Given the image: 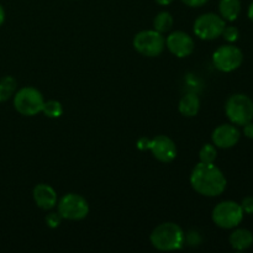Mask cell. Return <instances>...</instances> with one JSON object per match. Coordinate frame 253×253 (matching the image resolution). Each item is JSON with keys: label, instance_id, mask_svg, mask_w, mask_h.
<instances>
[{"label": "cell", "instance_id": "obj_8", "mask_svg": "<svg viewBox=\"0 0 253 253\" xmlns=\"http://www.w3.org/2000/svg\"><path fill=\"white\" fill-rule=\"evenodd\" d=\"M225 26H226L225 20L220 15L214 14V12H207V14L200 15L195 20L193 30L199 39L210 41V40H215L221 36Z\"/></svg>", "mask_w": 253, "mask_h": 253}, {"label": "cell", "instance_id": "obj_2", "mask_svg": "<svg viewBox=\"0 0 253 253\" xmlns=\"http://www.w3.org/2000/svg\"><path fill=\"white\" fill-rule=\"evenodd\" d=\"M151 244L160 251H175L184 244V232L174 222H165L156 227L150 236Z\"/></svg>", "mask_w": 253, "mask_h": 253}, {"label": "cell", "instance_id": "obj_13", "mask_svg": "<svg viewBox=\"0 0 253 253\" xmlns=\"http://www.w3.org/2000/svg\"><path fill=\"white\" fill-rule=\"evenodd\" d=\"M34 200L39 208L43 210H49L56 207L57 204V194L53 188L48 184H37L34 188Z\"/></svg>", "mask_w": 253, "mask_h": 253}, {"label": "cell", "instance_id": "obj_28", "mask_svg": "<svg viewBox=\"0 0 253 253\" xmlns=\"http://www.w3.org/2000/svg\"><path fill=\"white\" fill-rule=\"evenodd\" d=\"M174 0H156V2L160 5H169L170 2H173Z\"/></svg>", "mask_w": 253, "mask_h": 253}, {"label": "cell", "instance_id": "obj_11", "mask_svg": "<svg viewBox=\"0 0 253 253\" xmlns=\"http://www.w3.org/2000/svg\"><path fill=\"white\" fill-rule=\"evenodd\" d=\"M166 46L169 49L170 53L179 58L190 56L194 51V41L188 34L183 31L172 32L166 40Z\"/></svg>", "mask_w": 253, "mask_h": 253}, {"label": "cell", "instance_id": "obj_5", "mask_svg": "<svg viewBox=\"0 0 253 253\" xmlns=\"http://www.w3.org/2000/svg\"><path fill=\"white\" fill-rule=\"evenodd\" d=\"M245 212L241 205L232 200H226V202L219 203L214 208L211 217L216 226L230 230L235 229L241 224Z\"/></svg>", "mask_w": 253, "mask_h": 253}, {"label": "cell", "instance_id": "obj_3", "mask_svg": "<svg viewBox=\"0 0 253 253\" xmlns=\"http://www.w3.org/2000/svg\"><path fill=\"white\" fill-rule=\"evenodd\" d=\"M225 113L234 125L244 126L253 119L252 99L246 94H234L227 99Z\"/></svg>", "mask_w": 253, "mask_h": 253}, {"label": "cell", "instance_id": "obj_7", "mask_svg": "<svg viewBox=\"0 0 253 253\" xmlns=\"http://www.w3.org/2000/svg\"><path fill=\"white\" fill-rule=\"evenodd\" d=\"M133 48L146 57H157L166 47V39L156 30H145L133 37Z\"/></svg>", "mask_w": 253, "mask_h": 253}, {"label": "cell", "instance_id": "obj_27", "mask_svg": "<svg viewBox=\"0 0 253 253\" xmlns=\"http://www.w3.org/2000/svg\"><path fill=\"white\" fill-rule=\"evenodd\" d=\"M4 20H5V11H4V9H2L1 5H0V26L2 25Z\"/></svg>", "mask_w": 253, "mask_h": 253}, {"label": "cell", "instance_id": "obj_16", "mask_svg": "<svg viewBox=\"0 0 253 253\" xmlns=\"http://www.w3.org/2000/svg\"><path fill=\"white\" fill-rule=\"evenodd\" d=\"M179 113L185 118H193L200 109V100L195 94H187L179 101Z\"/></svg>", "mask_w": 253, "mask_h": 253}, {"label": "cell", "instance_id": "obj_10", "mask_svg": "<svg viewBox=\"0 0 253 253\" xmlns=\"http://www.w3.org/2000/svg\"><path fill=\"white\" fill-rule=\"evenodd\" d=\"M58 212L62 219L82 220L88 215L89 204L82 195L69 193L61 198L58 202Z\"/></svg>", "mask_w": 253, "mask_h": 253}, {"label": "cell", "instance_id": "obj_17", "mask_svg": "<svg viewBox=\"0 0 253 253\" xmlns=\"http://www.w3.org/2000/svg\"><path fill=\"white\" fill-rule=\"evenodd\" d=\"M17 88L16 79L6 76L0 79V103L6 101L15 94Z\"/></svg>", "mask_w": 253, "mask_h": 253}, {"label": "cell", "instance_id": "obj_22", "mask_svg": "<svg viewBox=\"0 0 253 253\" xmlns=\"http://www.w3.org/2000/svg\"><path fill=\"white\" fill-rule=\"evenodd\" d=\"M61 221H62V216L59 215V212H51V214H48L46 216V224L47 226H49L51 229H56V227H58L59 225H61Z\"/></svg>", "mask_w": 253, "mask_h": 253}, {"label": "cell", "instance_id": "obj_15", "mask_svg": "<svg viewBox=\"0 0 253 253\" xmlns=\"http://www.w3.org/2000/svg\"><path fill=\"white\" fill-rule=\"evenodd\" d=\"M219 11L220 16L225 21H235L241 12V1L240 0H220Z\"/></svg>", "mask_w": 253, "mask_h": 253}, {"label": "cell", "instance_id": "obj_20", "mask_svg": "<svg viewBox=\"0 0 253 253\" xmlns=\"http://www.w3.org/2000/svg\"><path fill=\"white\" fill-rule=\"evenodd\" d=\"M216 148H215L214 145H210V143H207L202 147L199 152V158L200 162L204 163H214L215 160H216Z\"/></svg>", "mask_w": 253, "mask_h": 253}, {"label": "cell", "instance_id": "obj_1", "mask_svg": "<svg viewBox=\"0 0 253 253\" xmlns=\"http://www.w3.org/2000/svg\"><path fill=\"white\" fill-rule=\"evenodd\" d=\"M190 184L195 192L204 197H217L226 189L227 180L214 163L200 162L192 170Z\"/></svg>", "mask_w": 253, "mask_h": 253}, {"label": "cell", "instance_id": "obj_14", "mask_svg": "<svg viewBox=\"0 0 253 253\" xmlns=\"http://www.w3.org/2000/svg\"><path fill=\"white\" fill-rule=\"evenodd\" d=\"M230 245L236 251H245L253 245V234L246 229H237L230 235Z\"/></svg>", "mask_w": 253, "mask_h": 253}, {"label": "cell", "instance_id": "obj_21", "mask_svg": "<svg viewBox=\"0 0 253 253\" xmlns=\"http://www.w3.org/2000/svg\"><path fill=\"white\" fill-rule=\"evenodd\" d=\"M221 36L224 37L227 42H230V43H232V42H236L237 40H239V36H240L239 29L235 26H225Z\"/></svg>", "mask_w": 253, "mask_h": 253}, {"label": "cell", "instance_id": "obj_18", "mask_svg": "<svg viewBox=\"0 0 253 253\" xmlns=\"http://www.w3.org/2000/svg\"><path fill=\"white\" fill-rule=\"evenodd\" d=\"M173 26V16L168 11H162L153 20V27L156 31L165 34L168 32Z\"/></svg>", "mask_w": 253, "mask_h": 253}, {"label": "cell", "instance_id": "obj_24", "mask_svg": "<svg viewBox=\"0 0 253 253\" xmlns=\"http://www.w3.org/2000/svg\"><path fill=\"white\" fill-rule=\"evenodd\" d=\"M182 1L190 7H199L203 6L204 4H207L209 0H182Z\"/></svg>", "mask_w": 253, "mask_h": 253}, {"label": "cell", "instance_id": "obj_4", "mask_svg": "<svg viewBox=\"0 0 253 253\" xmlns=\"http://www.w3.org/2000/svg\"><path fill=\"white\" fill-rule=\"evenodd\" d=\"M136 146L141 151H151L153 157L163 163L172 162L177 157L175 143L165 135H158L152 140L141 137L136 143Z\"/></svg>", "mask_w": 253, "mask_h": 253}, {"label": "cell", "instance_id": "obj_9", "mask_svg": "<svg viewBox=\"0 0 253 253\" xmlns=\"http://www.w3.org/2000/svg\"><path fill=\"white\" fill-rule=\"evenodd\" d=\"M244 62V53L234 44L220 46L212 54V63L220 72L229 73L239 68Z\"/></svg>", "mask_w": 253, "mask_h": 253}, {"label": "cell", "instance_id": "obj_25", "mask_svg": "<svg viewBox=\"0 0 253 253\" xmlns=\"http://www.w3.org/2000/svg\"><path fill=\"white\" fill-rule=\"evenodd\" d=\"M244 133L247 138H251L253 140V123L250 121V123L245 124L244 125Z\"/></svg>", "mask_w": 253, "mask_h": 253}, {"label": "cell", "instance_id": "obj_12", "mask_svg": "<svg viewBox=\"0 0 253 253\" xmlns=\"http://www.w3.org/2000/svg\"><path fill=\"white\" fill-rule=\"evenodd\" d=\"M239 128L231 124H224L217 126L212 132V142L216 147L220 148H231L240 141Z\"/></svg>", "mask_w": 253, "mask_h": 253}, {"label": "cell", "instance_id": "obj_23", "mask_svg": "<svg viewBox=\"0 0 253 253\" xmlns=\"http://www.w3.org/2000/svg\"><path fill=\"white\" fill-rule=\"evenodd\" d=\"M240 205H241L245 214H253V197H246Z\"/></svg>", "mask_w": 253, "mask_h": 253}, {"label": "cell", "instance_id": "obj_19", "mask_svg": "<svg viewBox=\"0 0 253 253\" xmlns=\"http://www.w3.org/2000/svg\"><path fill=\"white\" fill-rule=\"evenodd\" d=\"M42 113H43L47 118H59V116L62 115V113H63V106H62V104L57 100L44 101L43 108H42Z\"/></svg>", "mask_w": 253, "mask_h": 253}, {"label": "cell", "instance_id": "obj_26", "mask_svg": "<svg viewBox=\"0 0 253 253\" xmlns=\"http://www.w3.org/2000/svg\"><path fill=\"white\" fill-rule=\"evenodd\" d=\"M247 15H249V19L253 22V1L251 2V5L249 6V11H247Z\"/></svg>", "mask_w": 253, "mask_h": 253}, {"label": "cell", "instance_id": "obj_6", "mask_svg": "<svg viewBox=\"0 0 253 253\" xmlns=\"http://www.w3.org/2000/svg\"><path fill=\"white\" fill-rule=\"evenodd\" d=\"M44 99L41 91L32 86H25L14 94V106L24 116H34L41 113Z\"/></svg>", "mask_w": 253, "mask_h": 253}]
</instances>
